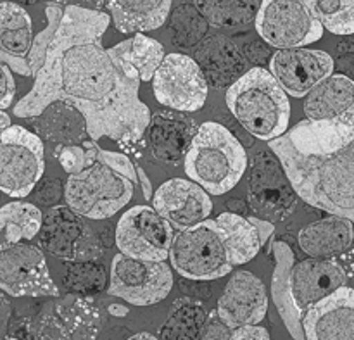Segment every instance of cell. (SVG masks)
I'll list each match as a JSON object with an SVG mask.
<instances>
[{
    "mask_svg": "<svg viewBox=\"0 0 354 340\" xmlns=\"http://www.w3.org/2000/svg\"><path fill=\"white\" fill-rule=\"evenodd\" d=\"M109 23L104 10L64 7L33 88L14 106V114L38 117L59 100L82 114L90 140L140 142L151 111L138 97L140 79H128L102 47Z\"/></svg>",
    "mask_w": 354,
    "mask_h": 340,
    "instance_id": "1",
    "label": "cell"
},
{
    "mask_svg": "<svg viewBox=\"0 0 354 340\" xmlns=\"http://www.w3.org/2000/svg\"><path fill=\"white\" fill-rule=\"evenodd\" d=\"M297 197L354 223V138L327 154H303L287 135L268 142Z\"/></svg>",
    "mask_w": 354,
    "mask_h": 340,
    "instance_id": "2",
    "label": "cell"
},
{
    "mask_svg": "<svg viewBox=\"0 0 354 340\" xmlns=\"http://www.w3.org/2000/svg\"><path fill=\"white\" fill-rule=\"evenodd\" d=\"M248 168L245 149L223 124L207 123L197 128L185 152V173L211 196L230 192Z\"/></svg>",
    "mask_w": 354,
    "mask_h": 340,
    "instance_id": "3",
    "label": "cell"
},
{
    "mask_svg": "<svg viewBox=\"0 0 354 340\" xmlns=\"http://www.w3.org/2000/svg\"><path fill=\"white\" fill-rule=\"evenodd\" d=\"M227 106L235 120L263 142L289 130L290 102L268 69L252 68L232 83L227 90Z\"/></svg>",
    "mask_w": 354,
    "mask_h": 340,
    "instance_id": "4",
    "label": "cell"
},
{
    "mask_svg": "<svg viewBox=\"0 0 354 340\" xmlns=\"http://www.w3.org/2000/svg\"><path fill=\"white\" fill-rule=\"evenodd\" d=\"M133 197V183L109 166L95 161L64 183L66 206L88 220H106Z\"/></svg>",
    "mask_w": 354,
    "mask_h": 340,
    "instance_id": "5",
    "label": "cell"
},
{
    "mask_svg": "<svg viewBox=\"0 0 354 340\" xmlns=\"http://www.w3.org/2000/svg\"><path fill=\"white\" fill-rule=\"evenodd\" d=\"M168 258L173 268L192 282H213L234 268L220 228L209 218L173 235Z\"/></svg>",
    "mask_w": 354,
    "mask_h": 340,
    "instance_id": "6",
    "label": "cell"
},
{
    "mask_svg": "<svg viewBox=\"0 0 354 340\" xmlns=\"http://www.w3.org/2000/svg\"><path fill=\"white\" fill-rule=\"evenodd\" d=\"M45 171L44 142L24 126L10 124L0 135V192L26 197Z\"/></svg>",
    "mask_w": 354,
    "mask_h": 340,
    "instance_id": "7",
    "label": "cell"
},
{
    "mask_svg": "<svg viewBox=\"0 0 354 340\" xmlns=\"http://www.w3.org/2000/svg\"><path fill=\"white\" fill-rule=\"evenodd\" d=\"M171 268L165 261H147L116 254L113 258L107 292L133 306H152L169 296Z\"/></svg>",
    "mask_w": 354,
    "mask_h": 340,
    "instance_id": "8",
    "label": "cell"
},
{
    "mask_svg": "<svg viewBox=\"0 0 354 340\" xmlns=\"http://www.w3.org/2000/svg\"><path fill=\"white\" fill-rule=\"evenodd\" d=\"M38 235L41 247L62 261H97L104 254L99 235L68 206L48 207Z\"/></svg>",
    "mask_w": 354,
    "mask_h": 340,
    "instance_id": "9",
    "label": "cell"
},
{
    "mask_svg": "<svg viewBox=\"0 0 354 340\" xmlns=\"http://www.w3.org/2000/svg\"><path fill=\"white\" fill-rule=\"evenodd\" d=\"M254 23L259 37L277 48L304 47L324 37V26L303 0H263Z\"/></svg>",
    "mask_w": 354,
    "mask_h": 340,
    "instance_id": "10",
    "label": "cell"
},
{
    "mask_svg": "<svg viewBox=\"0 0 354 340\" xmlns=\"http://www.w3.org/2000/svg\"><path fill=\"white\" fill-rule=\"evenodd\" d=\"M0 290L10 297H59L44 251L23 242L0 244Z\"/></svg>",
    "mask_w": 354,
    "mask_h": 340,
    "instance_id": "11",
    "label": "cell"
},
{
    "mask_svg": "<svg viewBox=\"0 0 354 340\" xmlns=\"http://www.w3.org/2000/svg\"><path fill=\"white\" fill-rule=\"evenodd\" d=\"M114 238L121 254L166 261L173 242V227L154 207L135 206L121 214Z\"/></svg>",
    "mask_w": 354,
    "mask_h": 340,
    "instance_id": "12",
    "label": "cell"
},
{
    "mask_svg": "<svg viewBox=\"0 0 354 340\" xmlns=\"http://www.w3.org/2000/svg\"><path fill=\"white\" fill-rule=\"evenodd\" d=\"M152 88L159 104L182 113L199 111L207 99V82L203 69L183 54L165 55L152 76Z\"/></svg>",
    "mask_w": 354,
    "mask_h": 340,
    "instance_id": "13",
    "label": "cell"
},
{
    "mask_svg": "<svg viewBox=\"0 0 354 340\" xmlns=\"http://www.w3.org/2000/svg\"><path fill=\"white\" fill-rule=\"evenodd\" d=\"M348 252L335 258H308L294 263L290 272V292L297 311L308 308L348 283L354 273V261L346 259Z\"/></svg>",
    "mask_w": 354,
    "mask_h": 340,
    "instance_id": "14",
    "label": "cell"
},
{
    "mask_svg": "<svg viewBox=\"0 0 354 340\" xmlns=\"http://www.w3.org/2000/svg\"><path fill=\"white\" fill-rule=\"evenodd\" d=\"M268 71L283 92L301 99L334 73V59L327 52L315 48H279L270 59Z\"/></svg>",
    "mask_w": 354,
    "mask_h": 340,
    "instance_id": "15",
    "label": "cell"
},
{
    "mask_svg": "<svg viewBox=\"0 0 354 340\" xmlns=\"http://www.w3.org/2000/svg\"><path fill=\"white\" fill-rule=\"evenodd\" d=\"M154 209L176 230H185L207 220L213 202L203 187L192 180L171 178L152 193Z\"/></svg>",
    "mask_w": 354,
    "mask_h": 340,
    "instance_id": "16",
    "label": "cell"
},
{
    "mask_svg": "<svg viewBox=\"0 0 354 340\" xmlns=\"http://www.w3.org/2000/svg\"><path fill=\"white\" fill-rule=\"evenodd\" d=\"M306 340H354V289L344 285L303 314Z\"/></svg>",
    "mask_w": 354,
    "mask_h": 340,
    "instance_id": "17",
    "label": "cell"
},
{
    "mask_svg": "<svg viewBox=\"0 0 354 340\" xmlns=\"http://www.w3.org/2000/svg\"><path fill=\"white\" fill-rule=\"evenodd\" d=\"M304 97L306 120L354 130V82L351 78L332 73Z\"/></svg>",
    "mask_w": 354,
    "mask_h": 340,
    "instance_id": "18",
    "label": "cell"
},
{
    "mask_svg": "<svg viewBox=\"0 0 354 340\" xmlns=\"http://www.w3.org/2000/svg\"><path fill=\"white\" fill-rule=\"evenodd\" d=\"M216 311L232 328L261 323L268 311L265 283L251 272L234 273L218 301Z\"/></svg>",
    "mask_w": 354,
    "mask_h": 340,
    "instance_id": "19",
    "label": "cell"
},
{
    "mask_svg": "<svg viewBox=\"0 0 354 340\" xmlns=\"http://www.w3.org/2000/svg\"><path fill=\"white\" fill-rule=\"evenodd\" d=\"M147 128L152 154L159 161L175 162L182 155L185 158L190 140L199 126L194 123V120H189L182 114L158 111L151 114Z\"/></svg>",
    "mask_w": 354,
    "mask_h": 340,
    "instance_id": "20",
    "label": "cell"
},
{
    "mask_svg": "<svg viewBox=\"0 0 354 340\" xmlns=\"http://www.w3.org/2000/svg\"><path fill=\"white\" fill-rule=\"evenodd\" d=\"M354 223L342 216H330L304 227L297 235L301 251L310 258H335L351 249Z\"/></svg>",
    "mask_w": 354,
    "mask_h": 340,
    "instance_id": "21",
    "label": "cell"
},
{
    "mask_svg": "<svg viewBox=\"0 0 354 340\" xmlns=\"http://www.w3.org/2000/svg\"><path fill=\"white\" fill-rule=\"evenodd\" d=\"M107 54L128 79L149 82L165 59V48L154 38L135 33V37L107 48Z\"/></svg>",
    "mask_w": 354,
    "mask_h": 340,
    "instance_id": "22",
    "label": "cell"
},
{
    "mask_svg": "<svg viewBox=\"0 0 354 340\" xmlns=\"http://www.w3.org/2000/svg\"><path fill=\"white\" fill-rule=\"evenodd\" d=\"M272 252L273 258H275V268H273L272 275L273 303H275L286 327L289 328L290 335L296 340H306L303 325H301L303 314L297 311L292 299V292H290V272H292V266L296 263V256H294L292 247L283 240L273 242Z\"/></svg>",
    "mask_w": 354,
    "mask_h": 340,
    "instance_id": "23",
    "label": "cell"
},
{
    "mask_svg": "<svg viewBox=\"0 0 354 340\" xmlns=\"http://www.w3.org/2000/svg\"><path fill=\"white\" fill-rule=\"evenodd\" d=\"M173 0H106L109 16L121 33L158 30L168 19Z\"/></svg>",
    "mask_w": 354,
    "mask_h": 340,
    "instance_id": "24",
    "label": "cell"
},
{
    "mask_svg": "<svg viewBox=\"0 0 354 340\" xmlns=\"http://www.w3.org/2000/svg\"><path fill=\"white\" fill-rule=\"evenodd\" d=\"M71 340H97L102 330V314L93 297L68 294L52 304Z\"/></svg>",
    "mask_w": 354,
    "mask_h": 340,
    "instance_id": "25",
    "label": "cell"
},
{
    "mask_svg": "<svg viewBox=\"0 0 354 340\" xmlns=\"http://www.w3.org/2000/svg\"><path fill=\"white\" fill-rule=\"evenodd\" d=\"M214 221H216L225 245H227L232 266L245 265L263 247L258 230L249 221V218L235 213H221Z\"/></svg>",
    "mask_w": 354,
    "mask_h": 340,
    "instance_id": "26",
    "label": "cell"
},
{
    "mask_svg": "<svg viewBox=\"0 0 354 340\" xmlns=\"http://www.w3.org/2000/svg\"><path fill=\"white\" fill-rule=\"evenodd\" d=\"M207 311L196 297H180L173 303L168 318L159 328L161 340H201Z\"/></svg>",
    "mask_w": 354,
    "mask_h": 340,
    "instance_id": "27",
    "label": "cell"
},
{
    "mask_svg": "<svg viewBox=\"0 0 354 340\" xmlns=\"http://www.w3.org/2000/svg\"><path fill=\"white\" fill-rule=\"evenodd\" d=\"M33 41L30 14L16 2H0V50L26 57Z\"/></svg>",
    "mask_w": 354,
    "mask_h": 340,
    "instance_id": "28",
    "label": "cell"
},
{
    "mask_svg": "<svg viewBox=\"0 0 354 340\" xmlns=\"http://www.w3.org/2000/svg\"><path fill=\"white\" fill-rule=\"evenodd\" d=\"M206 23L216 28H242L252 23L258 0H194Z\"/></svg>",
    "mask_w": 354,
    "mask_h": 340,
    "instance_id": "29",
    "label": "cell"
},
{
    "mask_svg": "<svg viewBox=\"0 0 354 340\" xmlns=\"http://www.w3.org/2000/svg\"><path fill=\"white\" fill-rule=\"evenodd\" d=\"M44 221V214L35 204L12 200L0 207V230L7 242L31 240L38 235Z\"/></svg>",
    "mask_w": 354,
    "mask_h": 340,
    "instance_id": "30",
    "label": "cell"
},
{
    "mask_svg": "<svg viewBox=\"0 0 354 340\" xmlns=\"http://www.w3.org/2000/svg\"><path fill=\"white\" fill-rule=\"evenodd\" d=\"M315 19L334 35L354 33V0H303Z\"/></svg>",
    "mask_w": 354,
    "mask_h": 340,
    "instance_id": "31",
    "label": "cell"
},
{
    "mask_svg": "<svg viewBox=\"0 0 354 340\" xmlns=\"http://www.w3.org/2000/svg\"><path fill=\"white\" fill-rule=\"evenodd\" d=\"M64 285L68 287L69 292L83 294V296L100 292L107 285L106 270L97 261L73 263L66 272Z\"/></svg>",
    "mask_w": 354,
    "mask_h": 340,
    "instance_id": "32",
    "label": "cell"
},
{
    "mask_svg": "<svg viewBox=\"0 0 354 340\" xmlns=\"http://www.w3.org/2000/svg\"><path fill=\"white\" fill-rule=\"evenodd\" d=\"M173 40L180 47H192L206 33V19L196 7L182 6L173 14Z\"/></svg>",
    "mask_w": 354,
    "mask_h": 340,
    "instance_id": "33",
    "label": "cell"
},
{
    "mask_svg": "<svg viewBox=\"0 0 354 340\" xmlns=\"http://www.w3.org/2000/svg\"><path fill=\"white\" fill-rule=\"evenodd\" d=\"M62 12H64V7L61 6H45V16H47V26L44 28V31L37 35L31 41V47L26 54L28 66L31 69V75H37L38 69L44 66L45 54H47V48L50 45L52 38H54L55 30H57L59 23H61Z\"/></svg>",
    "mask_w": 354,
    "mask_h": 340,
    "instance_id": "34",
    "label": "cell"
},
{
    "mask_svg": "<svg viewBox=\"0 0 354 340\" xmlns=\"http://www.w3.org/2000/svg\"><path fill=\"white\" fill-rule=\"evenodd\" d=\"M95 145V140H85L82 144L57 145L54 155L68 175H75V173H80L86 166L93 164L97 161Z\"/></svg>",
    "mask_w": 354,
    "mask_h": 340,
    "instance_id": "35",
    "label": "cell"
},
{
    "mask_svg": "<svg viewBox=\"0 0 354 340\" xmlns=\"http://www.w3.org/2000/svg\"><path fill=\"white\" fill-rule=\"evenodd\" d=\"M30 332L33 340H71L62 321L59 320L55 311L52 310V304L45 306L41 313L35 318Z\"/></svg>",
    "mask_w": 354,
    "mask_h": 340,
    "instance_id": "36",
    "label": "cell"
},
{
    "mask_svg": "<svg viewBox=\"0 0 354 340\" xmlns=\"http://www.w3.org/2000/svg\"><path fill=\"white\" fill-rule=\"evenodd\" d=\"M95 159L102 164L109 166L111 169H114L116 173L123 175L124 178L130 180L131 183H138L137 169H135V162L130 161V158L121 152H113V151H104L99 145H95Z\"/></svg>",
    "mask_w": 354,
    "mask_h": 340,
    "instance_id": "37",
    "label": "cell"
},
{
    "mask_svg": "<svg viewBox=\"0 0 354 340\" xmlns=\"http://www.w3.org/2000/svg\"><path fill=\"white\" fill-rule=\"evenodd\" d=\"M232 334H234V328L225 323L216 310L207 313L203 330H201V340H232Z\"/></svg>",
    "mask_w": 354,
    "mask_h": 340,
    "instance_id": "38",
    "label": "cell"
},
{
    "mask_svg": "<svg viewBox=\"0 0 354 340\" xmlns=\"http://www.w3.org/2000/svg\"><path fill=\"white\" fill-rule=\"evenodd\" d=\"M16 97V82L12 71L0 62V109H7Z\"/></svg>",
    "mask_w": 354,
    "mask_h": 340,
    "instance_id": "39",
    "label": "cell"
},
{
    "mask_svg": "<svg viewBox=\"0 0 354 340\" xmlns=\"http://www.w3.org/2000/svg\"><path fill=\"white\" fill-rule=\"evenodd\" d=\"M38 197H40L45 206L55 204L61 197H64V185L57 178L45 180V182H41L40 189H38Z\"/></svg>",
    "mask_w": 354,
    "mask_h": 340,
    "instance_id": "40",
    "label": "cell"
},
{
    "mask_svg": "<svg viewBox=\"0 0 354 340\" xmlns=\"http://www.w3.org/2000/svg\"><path fill=\"white\" fill-rule=\"evenodd\" d=\"M232 340H272L268 330L261 325H244V327L234 328Z\"/></svg>",
    "mask_w": 354,
    "mask_h": 340,
    "instance_id": "41",
    "label": "cell"
},
{
    "mask_svg": "<svg viewBox=\"0 0 354 340\" xmlns=\"http://www.w3.org/2000/svg\"><path fill=\"white\" fill-rule=\"evenodd\" d=\"M0 62L7 66L12 73H17V75L23 76H33L31 75V69L28 66L26 57H21V55H14V54H7V52L0 50Z\"/></svg>",
    "mask_w": 354,
    "mask_h": 340,
    "instance_id": "42",
    "label": "cell"
},
{
    "mask_svg": "<svg viewBox=\"0 0 354 340\" xmlns=\"http://www.w3.org/2000/svg\"><path fill=\"white\" fill-rule=\"evenodd\" d=\"M44 2L45 6H76L90 10H102V7L106 6V0H44Z\"/></svg>",
    "mask_w": 354,
    "mask_h": 340,
    "instance_id": "43",
    "label": "cell"
},
{
    "mask_svg": "<svg viewBox=\"0 0 354 340\" xmlns=\"http://www.w3.org/2000/svg\"><path fill=\"white\" fill-rule=\"evenodd\" d=\"M249 221L256 227V230H258L259 234V238H261V244L265 245V242L268 240V238L273 235V232H275V225L270 223V221L259 220V218H254V216H249Z\"/></svg>",
    "mask_w": 354,
    "mask_h": 340,
    "instance_id": "44",
    "label": "cell"
},
{
    "mask_svg": "<svg viewBox=\"0 0 354 340\" xmlns=\"http://www.w3.org/2000/svg\"><path fill=\"white\" fill-rule=\"evenodd\" d=\"M10 318V304L3 296H0V340L6 339L7 323Z\"/></svg>",
    "mask_w": 354,
    "mask_h": 340,
    "instance_id": "45",
    "label": "cell"
},
{
    "mask_svg": "<svg viewBox=\"0 0 354 340\" xmlns=\"http://www.w3.org/2000/svg\"><path fill=\"white\" fill-rule=\"evenodd\" d=\"M135 169H137V176H138V183H140V187H142V193H144V197L147 200L152 199L151 180H149V176L145 175V171L138 164H135Z\"/></svg>",
    "mask_w": 354,
    "mask_h": 340,
    "instance_id": "46",
    "label": "cell"
},
{
    "mask_svg": "<svg viewBox=\"0 0 354 340\" xmlns=\"http://www.w3.org/2000/svg\"><path fill=\"white\" fill-rule=\"evenodd\" d=\"M10 116L6 113V109H0V135H2V131L6 130V128L10 126Z\"/></svg>",
    "mask_w": 354,
    "mask_h": 340,
    "instance_id": "47",
    "label": "cell"
},
{
    "mask_svg": "<svg viewBox=\"0 0 354 340\" xmlns=\"http://www.w3.org/2000/svg\"><path fill=\"white\" fill-rule=\"evenodd\" d=\"M127 340H161V339L156 337V335H152V334H149V332H140V334L131 335V337Z\"/></svg>",
    "mask_w": 354,
    "mask_h": 340,
    "instance_id": "48",
    "label": "cell"
},
{
    "mask_svg": "<svg viewBox=\"0 0 354 340\" xmlns=\"http://www.w3.org/2000/svg\"><path fill=\"white\" fill-rule=\"evenodd\" d=\"M109 313L116 314V317H124V314H127L128 311L123 310V306H118V304H113V306L109 308Z\"/></svg>",
    "mask_w": 354,
    "mask_h": 340,
    "instance_id": "49",
    "label": "cell"
},
{
    "mask_svg": "<svg viewBox=\"0 0 354 340\" xmlns=\"http://www.w3.org/2000/svg\"><path fill=\"white\" fill-rule=\"evenodd\" d=\"M21 2H24V3H35V2H37V0H21Z\"/></svg>",
    "mask_w": 354,
    "mask_h": 340,
    "instance_id": "50",
    "label": "cell"
},
{
    "mask_svg": "<svg viewBox=\"0 0 354 340\" xmlns=\"http://www.w3.org/2000/svg\"><path fill=\"white\" fill-rule=\"evenodd\" d=\"M3 340H19V339H16V337H6Z\"/></svg>",
    "mask_w": 354,
    "mask_h": 340,
    "instance_id": "51",
    "label": "cell"
}]
</instances>
